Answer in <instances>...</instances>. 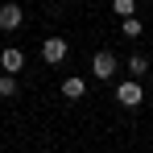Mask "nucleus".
<instances>
[{
	"label": "nucleus",
	"instance_id": "nucleus-3",
	"mask_svg": "<svg viewBox=\"0 0 153 153\" xmlns=\"http://www.w3.org/2000/svg\"><path fill=\"white\" fill-rule=\"evenodd\" d=\"M42 58H46V62H62V58H66V42H62V37H46V42H42Z\"/></svg>",
	"mask_w": 153,
	"mask_h": 153
},
{
	"label": "nucleus",
	"instance_id": "nucleus-5",
	"mask_svg": "<svg viewBox=\"0 0 153 153\" xmlns=\"http://www.w3.org/2000/svg\"><path fill=\"white\" fill-rule=\"evenodd\" d=\"M21 21H25V13L17 4H0V29H17Z\"/></svg>",
	"mask_w": 153,
	"mask_h": 153
},
{
	"label": "nucleus",
	"instance_id": "nucleus-2",
	"mask_svg": "<svg viewBox=\"0 0 153 153\" xmlns=\"http://www.w3.org/2000/svg\"><path fill=\"white\" fill-rule=\"evenodd\" d=\"M91 71H95V79H112V75H116V54L100 50L95 58H91Z\"/></svg>",
	"mask_w": 153,
	"mask_h": 153
},
{
	"label": "nucleus",
	"instance_id": "nucleus-6",
	"mask_svg": "<svg viewBox=\"0 0 153 153\" xmlns=\"http://www.w3.org/2000/svg\"><path fill=\"white\" fill-rule=\"evenodd\" d=\"M83 91H87L83 79H62V95H66V100H83Z\"/></svg>",
	"mask_w": 153,
	"mask_h": 153
},
{
	"label": "nucleus",
	"instance_id": "nucleus-4",
	"mask_svg": "<svg viewBox=\"0 0 153 153\" xmlns=\"http://www.w3.org/2000/svg\"><path fill=\"white\" fill-rule=\"evenodd\" d=\"M0 66H4V75H17V71L25 66V54L17 50V46H8V50L0 54Z\"/></svg>",
	"mask_w": 153,
	"mask_h": 153
},
{
	"label": "nucleus",
	"instance_id": "nucleus-1",
	"mask_svg": "<svg viewBox=\"0 0 153 153\" xmlns=\"http://www.w3.org/2000/svg\"><path fill=\"white\" fill-rule=\"evenodd\" d=\"M116 100L124 103V108H141V100H145V91H141V83H137V79H124V83L116 87Z\"/></svg>",
	"mask_w": 153,
	"mask_h": 153
},
{
	"label": "nucleus",
	"instance_id": "nucleus-9",
	"mask_svg": "<svg viewBox=\"0 0 153 153\" xmlns=\"http://www.w3.org/2000/svg\"><path fill=\"white\" fill-rule=\"evenodd\" d=\"M17 95V79L13 75H0V100H13Z\"/></svg>",
	"mask_w": 153,
	"mask_h": 153
},
{
	"label": "nucleus",
	"instance_id": "nucleus-7",
	"mask_svg": "<svg viewBox=\"0 0 153 153\" xmlns=\"http://www.w3.org/2000/svg\"><path fill=\"white\" fill-rule=\"evenodd\" d=\"M145 71H149V58H145V54H132V58H128V75H132V79H141Z\"/></svg>",
	"mask_w": 153,
	"mask_h": 153
},
{
	"label": "nucleus",
	"instance_id": "nucleus-10",
	"mask_svg": "<svg viewBox=\"0 0 153 153\" xmlns=\"http://www.w3.org/2000/svg\"><path fill=\"white\" fill-rule=\"evenodd\" d=\"M112 8L120 13V21H128V17L137 13V4H132V0H112Z\"/></svg>",
	"mask_w": 153,
	"mask_h": 153
},
{
	"label": "nucleus",
	"instance_id": "nucleus-8",
	"mask_svg": "<svg viewBox=\"0 0 153 153\" xmlns=\"http://www.w3.org/2000/svg\"><path fill=\"white\" fill-rule=\"evenodd\" d=\"M120 33H124V37H132V42H137V37H141V33H145V25H141V21H137V17H128V21H120Z\"/></svg>",
	"mask_w": 153,
	"mask_h": 153
}]
</instances>
